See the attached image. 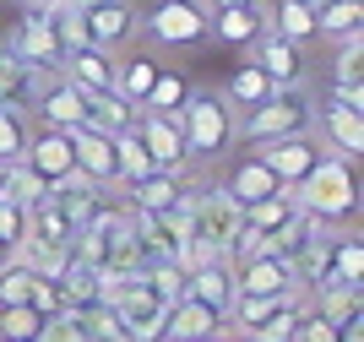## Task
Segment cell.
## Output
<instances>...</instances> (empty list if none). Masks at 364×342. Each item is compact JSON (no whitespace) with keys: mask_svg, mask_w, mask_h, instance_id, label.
Wrapping results in <instances>:
<instances>
[{"mask_svg":"<svg viewBox=\"0 0 364 342\" xmlns=\"http://www.w3.org/2000/svg\"><path fill=\"white\" fill-rule=\"evenodd\" d=\"M294 201H299L304 218H316L326 228H343L359 218V169L353 158H337V152H321V164L294 185Z\"/></svg>","mask_w":364,"mask_h":342,"instance_id":"1","label":"cell"},{"mask_svg":"<svg viewBox=\"0 0 364 342\" xmlns=\"http://www.w3.org/2000/svg\"><path fill=\"white\" fill-rule=\"evenodd\" d=\"M180 136H185V152L191 158H223L228 147H240L234 141V119L240 109L228 104L223 92H207V87H191V98L180 104Z\"/></svg>","mask_w":364,"mask_h":342,"instance_id":"2","label":"cell"},{"mask_svg":"<svg viewBox=\"0 0 364 342\" xmlns=\"http://www.w3.org/2000/svg\"><path fill=\"white\" fill-rule=\"evenodd\" d=\"M299 131H316V98H304L299 87H277L267 104L240 109V119H234V141H245V147L283 141V136H299Z\"/></svg>","mask_w":364,"mask_h":342,"instance_id":"3","label":"cell"},{"mask_svg":"<svg viewBox=\"0 0 364 342\" xmlns=\"http://www.w3.org/2000/svg\"><path fill=\"white\" fill-rule=\"evenodd\" d=\"M141 33L164 49L207 44V6L201 0H158L152 11H141Z\"/></svg>","mask_w":364,"mask_h":342,"instance_id":"4","label":"cell"},{"mask_svg":"<svg viewBox=\"0 0 364 342\" xmlns=\"http://www.w3.org/2000/svg\"><path fill=\"white\" fill-rule=\"evenodd\" d=\"M0 49L16 60V65H38V71H60V38H55V28H49V16H38L33 6H22V16L11 22V33L0 38Z\"/></svg>","mask_w":364,"mask_h":342,"instance_id":"5","label":"cell"},{"mask_svg":"<svg viewBox=\"0 0 364 342\" xmlns=\"http://www.w3.org/2000/svg\"><path fill=\"white\" fill-rule=\"evenodd\" d=\"M234 294H256V299H277V294H304L299 288V267L283 250H261L234 261Z\"/></svg>","mask_w":364,"mask_h":342,"instance_id":"6","label":"cell"},{"mask_svg":"<svg viewBox=\"0 0 364 342\" xmlns=\"http://www.w3.org/2000/svg\"><path fill=\"white\" fill-rule=\"evenodd\" d=\"M82 33H87V44L120 55V49L141 33L136 0H98V6H87V11H82Z\"/></svg>","mask_w":364,"mask_h":342,"instance_id":"7","label":"cell"},{"mask_svg":"<svg viewBox=\"0 0 364 342\" xmlns=\"http://www.w3.org/2000/svg\"><path fill=\"white\" fill-rule=\"evenodd\" d=\"M321 152H326V147H321V136H316V131H299V136H283V141H261L256 158L277 174V185H283V191H294V185H299V179L321 164Z\"/></svg>","mask_w":364,"mask_h":342,"instance_id":"8","label":"cell"},{"mask_svg":"<svg viewBox=\"0 0 364 342\" xmlns=\"http://www.w3.org/2000/svg\"><path fill=\"white\" fill-rule=\"evenodd\" d=\"M71 136V158L76 174H87L98 191H120V164H114V131H98V125H76Z\"/></svg>","mask_w":364,"mask_h":342,"instance_id":"9","label":"cell"},{"mask_svg":"<svg viewBox=\"0 0 364 342\" xmlns=\"http://www.w3.org/2000/svg\"><path fill=\"white\" fill-rule=\"evenodd\" d=\"M131 125H136V136H141V147H147L152 169H168V174H185V164H191V152H185L180 119H174V114H152V109H136V114H131Z\"/></svg>","mask_w":364,"mask_h":342,"instance_id":"10","label":"cell"},{"mask_svg":"<svg viewBox=\"0 0 364 342\" xmlns=\"http://www.w3.org/2000/svg\"><path fill=\"white\" fill-rule=\"evenodd\" d=\"M316 125H321V147L359 164V152H364V109L326 98V104H316Z\"/></svg>","mask_w":364,"mask_h":342,"instance_id":"11","label":"cell"},{"mask_svg":"<svg viewBox=\"0 0 364 342\" xmlns=\"http://www.w3.org/2000/svg\"><path fill=\"white\" fill-rule=\"evenodd\" d=\"M218 191L228 196V201H234V207H256V201H267V196H277L283 191V185H277V174L267 164H261L256 158V147L245 152V158H234V164H228V174L218 179Z\"/></svg>","mask_w":364,"mask_h":342,"instance_id":"12","label":"cell"},{"mask_svg":"<svg viewBox=\"0 0 364 342\" xmlns=\"http://www.w3.org/2000/svg\"><path fill=\"white\" fill-rule=\"evenodd\" d=\"M185 294L201 299L207 310L228 315V304H234V261L228 255H207L196 267H185Z\"/></svg>","mask_w":364,"mask_h":342,"instance_id":"13","label":"cell"},{"mask_svg":"<svg viewBox=\"0 0 364 342\" xmlns=\"http://www.w3.org/2000/svg\"><path fill=\"white\" fill-rule=\"evenodd\" d=\"M22 164L33 169V174L44 179V185H55V179L76 174V158H71V136L55 131V125H38V131L28 136V152H22Z\"/></svg>","mask_w":364,"mask_h":342,"instance_id":"14","label":"cell"},{"mask_svg":"<svg viewBox=\"0 0 364 342\" xmlns=\"http://www.w3.org/2000/svg\"><path fill=\"white\" fill-rule=\"evenodd\" d=\"M261 28H267L261 0H250V6H213V11H207V38H218V44H228V49L256 44Z\"/></svg>","mask_w":364,"mask_h":342,"instance_id":"15","label":"cell"},{"mask_svg":"<svg viewBox=\"0 0 364 342\" xmlns=\"http://www.w3.org/2000/svg\"><path fill=\"white\" fill-rule=\"evenodd\" d=\"M250 49H256V65H261L267 76H272L277 87H299V76H304V49H299V44L277 38L272 28H261Z\"/></svg>","mask_w":364,"mask_h":342,"instance_id":"16","label":"cell"},{"mask_svg":"<svg viewBox=\"0 0 364 342\" xmlns=\"http://www.w3.org/2000/svg\"><path fill=\"white\" fill-rule=\"evenodd\" d=\"M114 60L120 55H109V49H98V44H76L71 55L60 60V71L71 76L82 92H120L114 87Z\"/></svg>","mask_w":364,"mask_h":342,"instance_id":"17","label":"cell"},{"mask_svg":"<svg viewBox=\"0 0 364 342\" xmlns=\"http://www.w3.org/2000/svg\"><path fill=\"white\" fill-rule=\"evenodd\" d=\"M213 331H223V315L207 310L201 299H174L168 304V321H164V342H201V337H213Z\"/></svg>","mask_w":364,"mask_h":342,"instance_id":"18","label":"cell"},{"mask_svg":"<svg viewBox=\"0 0 364 342\" xmlns=\"http://www.w3.org/2000/svg\"><path fill=\"white\" fill-rule=\"evenodd\" d=\"M180 191H185V174H168V169H152V174L136 179V185H120V196L131 207H141V212H168L180 201Z\"/></svg>","mask_w":364,"mask_h":342,"instance_id":"19","label":"cell"},{"mask_svg":"<svg viewBox=\"0 0 364 342\" xmlns=\"http://www.w3.org/2000/svg\"><path fill=\"white\" fill-rule=\"evenodd\" d=\"M272 92H277V82H272L267 71H261L256 60L234 65V71H228V82H223V98H228L234 109H256V104H267Z\"/></svg>","mask_w":364,"mask_h":342,"instance_id":"20","label":"cell"},{"mask_svg":"<svg viewBox=\"0 0 364 342\" xmlns=\"http://www.w3.org/2000/svg\"><path fill=\"white\" fill-rule=\"evenodd\" d=\"M267 28L277 38H289V44H310L316 38V6L310 0H272V11H267Z\"/></svg>","mask_w":364,"mask_h":342,"instance_id":"21","label":"cell"},{"mask_svg":"<svg viewBox=\"0 0 364 342\" xmlns=\"http://www.w3.org/2000/svg\"><path fill=\"white\" fill-rule=\"evenodd\" d=\"M364 33V0H321L316 6V38H353Z\"/></svg>","mask_w":364,"mask_h":342,"instance_id":"22","label":"cell"},{"mask_svg":"<svg viewBox=\"0 0 364 342\" xmlns=\"http://www.w3.org/2000/svg\"><path fill=\"white\" fill-rule=\"evenodd\" d=\"M316 294V315H326L332 326H359V283H321Z\"/></svg>","mask_w":364,"mask_h":342,"instance_id":"23","label":"cell"},{"mask_svg":"<svg viewBox=\"0 0 364 342\" xmlns=\"http://www.w3.org/2000/svg\"><path fill=\"white\" fill-rule=\"evenodd\" d=\"M185 98H191V76H185V71H164V65H158V76H152L141 109H152V114H180Z\"/></svg>","mask_w":364,"mask_h":342,"instance_id":"24","label":"cell"},{"mask_svg":"<svg viewBox=\"0 0 364 342\" xmlns=\"http://www.w3.org/2000/svg\"><path fill=\"white\" fill-rule=\"evenodd\" d=\"M152 76H158V60H147V55H125V60H114V87H120L125 104H136V109H141V98H147Z\"/></svg>","mask_w":364,"mask_h":342,"instance_id":"25","label":"cell"},{"mask_svg":"<svg viewBox=\"0 0 364 342\" xmlns=\"http://www.w3.org/2000/svg\"><path fill=\"white\" fill-rule=\"evenodd\" d=\"M114 164H120V185H136V179L152 174V158H147V147H141L136 125H120V131H114Z\"/></svg>","mask_w":364,"mask_h":342,"instance_id":"26","label":"cell"},{"mask_svg":"<svg viewBox=\"0 0 364 342\" xmlns=\"http://www.w3.org/2000/svg\"><path fill=\"white\" fill-rule=\"evenodd\" d=\"M28 136H33V119L22 104H0V164H16L28 152Z\"/></svg>","mask_w":364,"mask_h":342,"instance_id":"27","label":"cell"},{"mask_svg":"<svg viewBox=\"0 0 364 342\" xmlns=\"http://www.w3.org/2000/svg\"><path fill=\"white\" fill-rule=\"evenodd\" d=\"M0 196H6V201H16V207H38V201L49 196V185L33 174L22 158H16V164H6V174H0Z\"/></svg>","mask_w":364,"mask_h":342,"instance_id":"28","label":"cell"},{"mask_svg":"<svg viewBox=\"0 0 364 342\" xmlns=\"http://www.w3.org/2000/svg\"><path fill=\"white\" fill-rule=\"evenodd\" d=\"M82 104H87V125H98V131H120L136 114V104H125L120 92H82Z\"/></svg>","mask_w":364,"mask_h":342,"instance_id":"29","label":"cell"},{"mask_svg":"<svg viewBox=\"0 0 364 342\" xmlns=\"http://www.w3.org/2000/svg\"><path fill=\"white\" fill-rule=\"evenodd\" d=\"M55 283H60V294H65V310H76V304H92V299H98V272L87 267V261H65V272L60 277H55Z\"/></svg>","mask_w":364,"mask_h":342,"instance_id":"30","label":"cell"},{"mask_svg":"<svg viewBox=\"0 0 364 342\" xmlns=\"http://www.w3.org/2000/svg\"><path fill=\"white\" fill-rule=\"evenodd\" d=\"M44 315L33 304H0V342H38Z\"/></svg>","mask_w":364,"mask_h":342,"instance_id":"31","label":"cell"},{"mask_svg":"<svg viewBox=\"0 0 364 342\" xmlns=\"http://www.w3.org/2000/svg\"><path fill=\"white\" fill-rule=\"evenodd\" d=\"M332 277L337 283H359L364 277V239L359 234H332Z\"/></svg>","mask_w":364,"mask_h":342,"instance_id":"32","label":"cell"},{"mask_svg":"<svg viewBox=\"0 0 364 342\" xmlns=\"http://www.w3.org/2000/svg\"><path fill=\"white\" fill-rule=\"evenodd\" d=\"M364 44H359V33L353 38H337V49H332V87H364L359 76H364Z\"/></svg>","mask_w":364,"mask_h":342,"instance_id":"33","label":"cell"},{"mask_svg":"<svg viewBox=\"0 0 364 342\" xmlns=\"http://www.w3.org/2000/svg\"><path fill=\"white\" fill-rule=\"evenodd\" d=\"M299 315H304V299H289V304H277L267 321H261L250 337L256 342H294V326H299Z\"/></svg>","mask_w":364,"mask_h":342,"instance_id":"34","label":"cell"},{"mask_svg":"<svg viewBox=\"0 0 364 342\" xmlns=\"http://www.w3.org/2000/svg\"><path fill=\"white\" fill-rule=\"evenodd\" d=\"M33 277H38V272L28 267V261H6V267H0V304H28V288H33Z\"/></svg>","mask_w":364,"mask_h":342,"instance_id":"35","label":"cell"},{"mask_svg":"<svg viewBox=\"0 0 364 342\" xmlns=\"http://www.w3.org/2000/svg\"><path fill=\"white\" fill-rule=\"evenodd\" d=\"M28 76H33V65H16V60L0 49V104H22L28 109Z\"/></svg>","mask_w":364,"mask_h":342,"instance_id":"36","label":"cell"},{"mask_svg":"<svg viewBox=\"0 0 364 342\" xmlns=\"http://www.w3.org/2000/svg\"><path fill=\"white\" fill-rule=\"evenodd\" d=\"M22 239H28V207H16V201H6V196H0V245H6V250H16Z\"/></svg>","mask_w":364,"mask_h":342,"instance_id":"37","label":"cell"},{"mask_svg":"<svg viewBox=\"0 0 364 342\" xmlns=\"http://www.w3.org/2000/svg\"><path fill=\"white\" fill-rule=\"evenodd\" d=\"M294 342H343V326H332L326 315H316L310 304H304L299 326H294Z\"/></svg>","mask_w":364,"mask_h":342,"instance_id":"38","label":"cell"},{"mask_svg":"<svg viewBox=\"0 0 364 342\" xmlns=\"http://www.w3.org/2000/svg\"><path fill=\"white\" fill-rule=\"evenodd\" d=\"M28 304H33V310H38V315L49 321V315H60V310H65V294H60V283H55V277H33Z\"/></svg>","mask_w":364,"mask_h":342,"instance_id":"39","label":"cell"},{"mask_svg":"<svg viewBox=\"0 0 364 342\" xmlns=\"http://www.w3.org/2000/svg\"><path fill=\"white\" fill-rule=\"evenodd\" d=\"M38 342H82V331H76L71 310H60V315H49V321H44V331H38Z\"/></svg>","mask_w":364,"mask_h":342,"instance_id":"40","label":"cell"},{"mask_svg":"<svg viewBox=\"0 0 364 342\" xmlns=\"http://www.w3.org/2000/svg\"><path fill=\"white\" fill-rule=\"evenodd\" d=\"M223 342H256L250 331H223Z\"/></svg>","mask_w":364,"mask_h":342,"instance_id":"41","label":"cell"},{"mask_svg":"<svg viewBox=\"0 0 364 342\" xmlns=\"http://www.w3.org/2000/svg\"><path fill=\"white\" fill-rule=\"evenodd\" d=\"M201 6H207V11H213V6H250V0H201Z\"/></svg>","mask_w":364,"mask_h":342,"instance_id":"42","label":"cell"},{"mask_svg":"<svg viewBox=\"0 0 364 342\" xmlns=\"http://www.w3.org/2000/svg\"><path fill=\"white\" fill-rule=\"evenodd\" d=\"M6 261H11V250H6V245H0V267H6Z\"/></svg>","mask_w":364,"mask_h":342,"instance_id":"43","label":"cell"},{"mask_svg":"<svg viewBox=\"0 0 364 342\" xmlns=\"http://www.w3.org/2000/svg\"><path fill=\"white\" fill-rule=\"evenodd\" d=\"M201 342H223V331H213V337H201Z\"/></svg>","mask_w":364,"mask_h":342,"instance_id":"44","label":"cell"},{"mask_svg":"<svg viewBox=\"0 0 364 342\" xmlns=\"http://www.w3.org/2000/svg\"><path fill=\"white\" fill-rule=\"evenodd\" d=\"M76 6H82V11H87V6H98V0H76Z\"/></svg>","mask_w":364,"mask_h":342,"instance_id":"45","label":"cell"},{"mask_svg":"<svg viewBox=\"0 0 364 342\" xmlns=\"http://www.w3.org/2000/svg\"><path fill=\"white\" fill-rule=\"evenodd\" d=\"M16 6H44V0H16Z\"/></svg>","mask_w":364,"mask_h":342,"instance_id":"46","label":"cell"},{"mask_svg":"<svg viewBox=\"0 0 364 342\" xmlns=\"http://www.w3.org/2000/svg\"><path fill=\"white\" fill-rule=\"evenodd\" d=\"M0 174H6V164H0Z\"/></svg>","mask_w":364,"mask_h":342,"instance_id":"47","label":"cell"},{"mask_svg":"<svg viewBox=\"0 0 364 342\" xmlns=\"http://www.w3.org/2000/svg\"><path fill=\"white\" fill-rule=\"evenodd\" d=\"M310 6H321V0H310Z\"/></svg>","mask_w":364,"mask_h":342,"instance_id":"48","label":"cell"}]
</instances>
